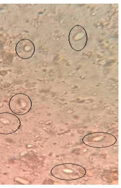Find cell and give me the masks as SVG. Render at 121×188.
I'll return each mask as SVG.
<instances>
[{
  "label": "cell",
  "mask_w": 121,
  "mask_h": 188,
  "mask_svg": "<svg viewBox=\"0 0 121 188\" xmlns=\"http://www.w3.org/2000/svg\"><path fill=\"white\" fill-rule=\"evenodd\" d=\"M51 174L54 177L61 180L71 181L84 177L86 173L84 167L72 163H65L56 165L51 170Z\"/></svg>",
  "instance_id": "6da1fadb"
},
{
  "label": "cell",
  "mask_w": 121,
  "mask_h": 188,
  "mask_svg": "<svg viewBox=\"0 0 121 188\" xmlns=\"http://www.w3.org/2000/svg\"><path fill=\"white\" fill-rule=\"evenodd\" d=\"M83 143L89 147L103 148L114 145L116 138L113 134L104 132H95L85 135L82 140Z\"/></svg>",
  "instance_id": "7a4b0ae2"
},
{
  "label": "cell",
  "mask_w": 121,
  "mask_h": 188,
  "mask_svg": "<svg viewBox=\"0 0 121 188\" xmlns=\"http://www.w3.org/2000/svg\"><path fill=\"white\" fill-rule=\"evenodd\" d=\"M32 105V101L30 97L23 93H18L13 95L9 103L11 111L19 115L28 113L31 110Z\"/></svg>",
  "instance_id": "3957f363"
},
{
  "label": "cell",
  "mask_w": 121,
  "mask_h": 188,
  "mask_svg": "<svg viewBox=\"0 0 121 188\" xmlns=\"http://www.w3.org/2000/svg\"><path fill=\"white\" fill-rule=\"evenodd\" d=\"M20 125V119L15 114L8 112L0 113V134L13 133L19 129Z\"/></svg>",
  "instance_id": "277c9868"
}]
</instances>
